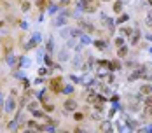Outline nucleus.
<instances>
[{
  "instance_id": "nucleus-49",
  "label": "nucleus",
  "mask_w": 152,
  "mask_h": 133,
  "mask_svg": "<svg viewBox=\"0 0 152 133\" xmlns=\"http://www.w3.org/2000/svg\"><path fill=\"white\" fill-rule=\"evenodd\" d=\"M102 2H110V0H102Z\"/></svg>"
},
{
  "instance_id": "nucleus-5",
  "label": "nucleus",
  "mask_w": 152,
  "mask_h": 133,
  "mask_svg": "<svg viewBox=\"0 0 152 133\" xmlns=\"http://www.w3.org/2000/svg\"><path fill=\"white\" fill-rule=\"evenodd\" d=\"M18 98H14L12 95H9L5 98V104H4V110H5V116H12L16 110H18Z\"/></svg>"
},
{
  "instance_id": "nucleus-33",
  "label": "nucleus",
  "mask_w": 152,
  "mask_h": 133,
  "mask_svg": "<svg viewBox=\"0 0 152 133\" xmlns=\"http://www.w3.org/2000/svg\"><path fill=\"white\" fill-rule=\"evenodd\" d=\"M58 11H60V5H56V4H51V5H49V9H47V12H49L51 16H54Z\"/></svg>"
},
{
  "instance_id": "nucleus-2",
  "label": "nucleus",
  "mask_w": 152,
  "mask_h": 133,
  "mask_svg": "<svg viewBox=\"0 0 152 133\" xmlns=\"http://www.w3.org/2000/svg\"><path fill=\"white\" fill-rule=\"evenodd\" d=\"M47 86H49V91L53 95H61L63 93V86H65V81H63V75H54L47 81Z\"/></svg>"
},
{
  "instance_id": "nucleus-36",
  "label": "nucleus",
  "mask_w": 152,
  "mask_h": 133,
  "mask_svg": "<svg viewBox=\"0 0 152 133\" xmlns=\"http://www.w3.org/2000/svg\"><path fill=\"white\" fill-rule=\"evenodd\" d=\"M126 44V40H124V37H115V40H114V46H115V47H121V46H124Z\"/></svg>"
},
{
  "instance_id": "nucleus-37",
  "label": "nucleus",
  "mask_w": 152,
  "mask_h": 133,
  "mask_svg": "<svg viewBox=\"0 0 152 133\" xmlns=\"http://www.w3.org/2000/svg\"><path fill=\"white\" fill-rule=\"evenodd\" d=\"M124 67H126V68H129V70H135V68H137L138 65L135 63V61H133V60H128V61L124 63Z\"/></svg>"
},
{
  "instance_id": "nucleus-48",
  "label": "nucleus",
  "mask_w": 152,
  "mask_h": 133,
  "mask_svg": "<svg viewBox=\"0 0 152 133\" xmlns=\"http://www.w3.org/2000/svg\"><path fill=\"white\" fill-rule=\"evenodd\" d=\"M149 51H151V54H152V47H149Z\"/></svg>"
},
{
  "instance_id": "nucleus-34",
  "label": "nucleus",
  "mask_w": 152,
  "mask_h": 133,
  "mask_svg": "<svg viewBox=\"0 0 152 133\" xmlns=\"http://www.w3.org/2000/svg\"><path fill=\"white\" fill-rule=\"evenodd\" d=\"M105 81H107V84H114V82H115V75H114V72H112V70L107 74Z\"/></svg>"
},
{
  "instance_id": "nucleus-38",
  "label": "nucleus",
  "mask_w": 152,
  "mask_h": 133,
  "mask_svg": "<svg viewBox=\"0 0 152 133\" xmlns=\"http://www.w3.org/2000/svg\"><path fill=\"white\" fill-rule=\"evenodd\" d=\"M66 51H68V47H65L63 51H60V61H66L68 60V53Z\"/></svg>"
},
{
  "instance_id": "nucleus-26",
  "label": "nucleus",
  "mask_w": 152,
  "mask_h": 133,
  "mask_svg": "<svg viewBox=\"0 0 152 133\" xmlns=\"http://www.w3.org/2000/svg\"><path fill=\"white\" fill-rule=\"evenodd\" d=\"M84 119H86V116H84V112H80V110L77 109L75 112H74V121H75V123H82Z\"/></svg>"
},
{
  "instance_id": "nucleus-31",
  "label": "nucleus",
  "mask_w": 152,
  "mask_h": 133,
  "mask_svg": "<svg viewBox=\"0 0 152 133\" xmlns=\"http://www.w3.org/2000/svg\"><path fill=\"white\" fill-rule=\"evenodd\" d=\"M30 9H31L30 2H28V0H21V11H23V12H28Z\"/></svg>"
},
{
  "instance_id": "nucleus-9",
  "label": "nucleus",
  "mask_w": 152,
  "mask_h": 133,
  "mask_svg": "<svg viewBox=\"0 0 152 133\" xmlns=\"http://www.w3.org/2000/svg\"><path fill=\"white\" fill-rule=\"evenodd\" d=\"M51 4H53L51 0H35V7H37V9H39V12H42V14L49 9V5H51Z\"/></svg>"
},
{
  "instance_id": "nucleus-20",
  "label": "nucleus",
  "mask_w": 152,
  "mask_h": 133,
  "mask_svg": "<svg viewBox=\"0 0 152 133\" xmlns=\"http://www.w3.org/2000/svg\"><path fill=\"white\" fill-rule=\"evenodd\" d=\"M140 93H142L143 96L151 95V93H152V84H151V82H145V84H142V86H140Z\"/></svg>"
},
{
  "instance_id": "nucleus-10",
  "label": "nucleus",
  "mask_w": 152,
  "mask_h": 133,
  "mask_svg": "<svg viewBox=\"0 0 152 133\" xmlns=\"http://www.w3.org/2000/svg\"><path fill=\"white\" fill-rule=\"evenodd\" d=\"M140 40H142V33H140V30L135 28V32L129 35V46H138L140 44Z\"/></svg>"
},
{
  "instance_id": "nucleus-30",
  "label": "nucleus",
  "mask_w": 152,
  "mask_h": 133,
  "mask_svg": "<svg viewBox=\"0 0 152 133\" xmlns=\"http://www.w3.org/2000/svg\"><path fill=\"white\" fill-rule=\"evenodd\" d=\"M44 63H46L49 68H53V67H54V60H53V56H51L49 53H47L46 56H44Z\"/></svg>"
},
{
  "instance_id": "nucleus-4",
  "label": "nucleus",
  "mask_w": 152,
  "mask_h": 133,
  "mask_svg": "<svg viewBox=\"0 0 152 133\" xmlns=\"http://www.w3.org/2000/svg\"><path fill=\"white\" fill-rule=\"evenodd\" d=\"M0 46L4 49V56L11 54L12 49H14V40H12V35H0Z\"/></svg>"
},
{
  "instance_id": "nucleus-23",
  "label": "nucleus",
  "mask_w": 152,
  "mask_h": 133,
  "mask_svg": "<svg viewBox=\"0 0 152 133\" xmlns=\"http://www.w3.org/2000/svg\"><path fill=\"white\" fill-rule=\"evenodd\" d=\"M63 93H65V95H74V93H75V86H74V82H72V84H66V82H65V86H63Z\"/></svg>"
},
{
  "instance_id": "nucleus-19",
  "label": "nucleus",
  "mask_w": 152,
  "mask_h": 133,
  "mask_svg": "<svg viewBox=\"0 0 152 133\" xmlns=\"http://www.w3.org/2000/svg\"><path fill=\"white\" fill-rule=\"evenodd\" d=\"M133 32H135V28H131V26H126V25H124V26H121V28H119V35H122V37H128V39H129V35H131Z\"/></svg>"
},
{
  "instance_id": "nucleus-27",
  "label": "nucleus",
  "mask_w": 152,
  "mask_h": 133,
  "mask_svg": "<svg viewBox=\"0 0 152 133\" xmlns=\"http://www.w3.org/2000/svg\"><path fill=\"white\" fill-rule=\"evenodd\" d=\"M128 19H129V16L124 14V12H121V14H119V18L115 19V25H124V23H126Z\"/></svg>"
},
{
  "instance_id": "nucleus-24",
  "label": "nucleus",
  "mask_w": 152,
  "mask_h": 133,
  "mask_svg": "<svg viewBox=\"0 0 152 133\" xmlns=\"http://www.w3.org/2000/svg\"><path fill=\"white\" fill-rule=\"evenodd\" d=\"M18 126H19V121L18 119H11L9 123H7V130H12V132H18Z\"/></svg>"
},
{
  "instance_id": "nucleus-14",
  "label": "nucleus",
  "mask_w": 152,
  "mask_h": 133,
  "mask_svg": "<svg viewBox=\"0 0 152 133\" xmlns=\"http://www.w3.org/2000/svg\"><path fill=\"white\" fill-rule=\"evenodd\" d=\"M49 95H53V93L49 91V88H47V89H40V91H37V98L40 100V104H44V102H47V100H49Z\"/></svg>"
},
{
  "instance_id": "nucleus-13",
  "label": "nucleus",
  "mask_w": 152,
  "mask_h": 133,
  "mask_svg": "<svg viewBox=\"0 0 152 133\" xmlns=\"http://www.w3.org/2000/svg\"><path fill=\"white\" fill-rule=\"evenodd\" d=\"M98 128H100V132H105V133H107V132H112V130H114V124L110 123V119H105V121L102 119Z\"/></svg>"
},
{
  "instance_id": "nucleus-32",
  "label": "nucleus",
  "mask_w": 152,
  "mask_h": 133,
  "mask_svg": "<svg viewBox=\"0 0 152 133\" xmlns=\"http://www.w3.org/2000/svg\"><path fill=\"white\" fill-rule=\"evenodd\" d=\"M46 51L49 53V54H53V53H54V40H53V39H49V40H47Z\"/></svg>"
},
{
  "instance_id": "nucleus-35",
  "label": "nucleus",
  "mask_w": 152,
  "mask_h": 133,
  "mask_svg": "<svg viewBox=\"0 0 152 133\" xmlns=\"http://www.w3.org/2000/svg\"><path fill=\"white\" fill-rule=\"evenodd\" d=\"M61 37L63 39H70L72 37V28H63L61 30Z\"/></svg>"
},
{
  "instance_id": "nucleus-1",
  "label": "nucleus",
  "mask_w": 152,
  "mask_h": 133,
  "mask_svg": "<svg viewBox=\"0 0 152 133\" xmlns=\"http://www.w3.org/2000/svg\"><path fill=\"white\" fill-rule=\"evenodd\" d=\"M102 0H77V9L82 11L84 14H93L100 9Z\"/></svg>"
},
{
  "instance_id": "nucleus-8",
  "label": "nucleus",
  "mask_w": 152,
  "mask_h": 133,
  "mask_svg": "<svg viewBox=\"0 0 152 133\" xmlns=\"http://www.w3.org/2000/svg\"><path fill=\"white\" fill-rule=\"evenodd\" d=\"M5 63H7V67H11L12 70L14 68H19V56H16V54H7L5 56Z\"/></svg>"
},
{
  "instance_id": "nucleus-47",
  "label": "nucleus",
  "mask_w": 152,
  "mask_h": 133,
  "mask_svg": "<svg viewBox=\"0 0 152 133\" xmlns=\"http://www.w3.org/2000/svg\"><path fill=\"white\" fill-rule=\"evenodd\" d=\"M4 26H5V21H2V19H0V28H4Z\"/></svg>"
},
{
  "instance_id": "nucleus-25",
  "label": "nucleus",
  "mask_w": 152,
  "mask_h": 133,
  "mask_svg": "<svg viewBox=\"0 0 152 133\" xmlns=\"http://www.w3.org/2000/svg\"><path fill=\"white\" fill-rule=\"evenodd\" d=\"M51 72H53V70H51V68H49V67L46 65V67H40L37 74L40 75V77H47V75H51Z\"/></svg>"
},
{
  "instance_id": "nucleus-16",
  "label": "nucleus",
  "mask_w": 152,
  "mask_h": 133,
  "mask_svg": "<svg viewBox=\"0 0 152 133\" xmlns=\"http://www.w3.org/2000/svg\"><path fill=\"white\" fill-rule=\"evenodd\" d=\"M11 75H12V79H18V81H21V79H25L26 77V74H25V70L19 67V68H14L12 72H11Z\"/></svg>"
},
{
  "instance_id": "nucleus-17",
  "label": "nucleus",
  "mask_w": 152,
  "mask_h": 133,
  "mask_svg": "<svg viewBox=\"0 0 152 133\" xmlns=\"http://www.w3.org/2000/svg\"><path fill=\"white\" fill-rule=\"evenodd\" d=\"M129 54V47H128V44H124V46H121V47H117V58H126Z\"/></svg>"
},
{
  "instance_id": "nucleus-6",
  "label": "nucleus",
  "mask_w": 152,
  "mask_h": 133,
  "mask_svg": "<svg viewBox=\"0 0 152 133\" xmlns=\"http://www.w3.org/2000/svg\"><path fill=\"white\" fill-rule=\"evenodd\" d=\"M77 26L80 28V32H82V33H88V35H93V33L96 32L94 25H93L89 19H84V18H80V19L77 21Z\"/></svg>"
},
{
  "instance_id": "nucleus-18",
  "label": "nucleus",
  "mask_w": 152,
  "mask_h": 133,
  "mask_svg": "<svg viewBox=\"0 0 152 133\" xmlns=\"http://www.w3.org/2000/svg\"><path fill=\"white\" fill-rule=\"evenodd\" d=\"M26 130H33V132H40V123H37L35 119L26 121Z\"/></svg>"
},
{
  "instance_id": "nucleus-21",
  "label": "nucleus",
  "mask_w": 152,
  "mask_h": 133,
  "mask_svg": "<svg viewBox=\"0 0 152 133\" xmlns=\"http://www.w3.org/2000/svg\"><path fill=\"white\" fill-rule=\"evenodd\" d=\"M122 7H124V2H122V0H115V2H114V5H112V11H114L115 14H121Z\"/></svg>"
},
{
  "instance_id": "nucleus-28",
  "label": "nucleus",
  "mask_w": 152,
  "mask_h": 133,
  "mask_svg": "<svg viewBox=\"0 0 152 133\" xmlns=\"http://www.w3.org/2000/svg\"><path fill=\"white\" fill-rule=\"evenodd\" d=\"M30 58H26V56H19V67L21 68H25V67H30Z\"/></svg>"
},
{
  "instance_id": "nucleus-45",
  "label": "nucleus",
  "mask_w": 152,
  "mask_h": 133,
  "mask_svg": "<svg viewBox=\"0 0 152 133\" xmlns=\"http://www.w3.org/2000/svg\"><path fill=\"white\" fill-rule=\"evenodd\" d=\"M68 77H70V81H72V82H74V84H77V82H80V79H79V77H77V75H68Z\"/></svg>"
},
{
  "instance_id": "nucleus-39",
  "label": "nucleus",
  "mask_w": 152,
  "mask_h": 133,
  "mask_svg": "<svg viewBox=\"0 0 152 133\" xmlns=\"http://www.w3.org/2000/svg\"><path fill=\"white\" fill-rule=\"evenodd\" d=\"M21 86H23V89H26V88H30V86H31V82H30V79H28V77H25V79H21Z\"/></svg>"
},
{
  "instance_id": "nucleus-7",
  "label": "nucleus",
  "mask_w": 152,
  "mask_h": 133,
  "mask_svg": "<svg viewBox=\"0 0 152 133\" xmlns=\"http://www.w3.org/2000/svg\"><path fill=\"white\" fill-rule=\"evenodd\" d=\"M63 109H65V112H75L77 109H79V104H77L74 98H66L65 102H63Z\"/></svg>"
},
{
  "instance_id": "nucleus-11",
  "label": "nucleus",
  "mask_w": 152,
  "mask_h": 133,
  "mask_svg": "<svg viewBox=\"0 0 152 133\" xmlns=\"http://www.w3.org/2000/svg\"><path fill=\"white\" fill-rule=\"evenodd\" d=\"M122 68V63H121V58H115V60H108V70L112 72H117Z\"/></svg>"
},
{
  "instance_id": "nucleus-46",
  "label": "nucleus",
  "mask_w": 152,
  "mask_h": 133,
  "mask_svg": "<svg viewBox=\"0 0 152 133\" xmlns=\"http://www.w3.org/2000/svg\"><path fill=\"white\" fill-rule=\"evenodd\" d=\"M11 95H12V96H14V98H19V89L12 88V89H11Z\"/></svg>"
},
{
  "instance_id": "nucleus-42",
  "label": "nucleus",
  "mask_w": 152,
  "mask_h": 133,
  "mask_svg": "<svg viewBox=\"0 0 152 133\" xmlns=\"http://www.w3.org/2000/svg\"><path fill=\"white\" fill-rule=\"evenodd\" d=\"M143 105H152V93H151V95H147V96L143 98Z\"/></svg>"
},
{
  "instance_id": "nucleus-41",
  "label": "nucleus",
  "mask_w": 152,
  "mask_h": 133,
  "mask_svg": "<svg viewBox=\"0 0 152 133\" xmlns=\"http://www.w3.org/2000/svg\"><path fill=\"white\" fill-rule=\"evenodd\" d=\"M18 26H19L21 30H28L30 28V25H28L26 21H23V19H19V25H18Z\"/></svg>"
},
{
  "instance_id": "nucleus-15",
  "label": "nucleus",
  "mask_w": 152,
  "mask_h": 133,
  "mask_svg": "<svg viewBox=\"0 0 152 133\" xmlns=\"http://www.w3.org/2000/svg\"><path fill=\"white\" fill-rule=\"evenodd\" d=\"M42 107V104H40V100L37 98V100H30L28 104H26V110L28 112H33V110H37V109H40Z\"/></svg>"
},
{
  "instance_id": "nucleus-3",
  "label": "nucleus",
  "mask_w": 152,
  "mask_h": 133,
  "mask_svg": "<svg viewBox=\"0 0 152 133\" xmlns=\"http://www.w3.org/2000/svg\"><path fill=\"white\" fill-rule=\"evenodd\" d=\"M42 42V35L39 33V32H35V33H31V37L23 44V49H25V53H28V51H33V49H37L39 44Z\"/></svg>"
},
{
  "instance_id": "nucleus-43",
  "label": "nucleus",
  "mask_w": 152,
  "mask_h": 133,
  "mask_svg": "<svg viewBox=\"0 0 152 133\" xmlns=\"http://www.w3.org/2000/svg\"><path fill=\"white\" fill-rule=\"evenodd\" d=\"M4 104H5V96H4V91L0 89V109H4Z\"/></svg>"
},
{
  "instance_id": "nucleus-29",
  "label": "nucleus",
  "mask_w": 152,
  "mask_h": 133,
  "mask_svg": "<svg viewBox=\"0 0 152 133\" xmlns=\"http://www.w3.org/2000/svg\"><path fill=\"white\" fill-rule=\"evenodd\" d=\"M79 40H80V44H82V46H88V44H91V39L88 37V33H80V37H79Z\"/></svg>"
},
{
  "instance_id": "nucleus-12",
  "label": "nucleus",
  "mask_w": 152,
  "mask_h": 133,
  "mask_svg": "<svg viewBox=\"0 0 152 133\" xmlns=\"http://www.w3.org/2000/svg\"><path fill=\"white\" fill-rule=\"evenodd\" d=\"M93 46L96 47V51H107L108 42H107V39H96V40H93Z\"/></svg>"
},
{
  "instance_id": "nucleus-22",
  "label": "nucleus",
  "mask_w": 152,
  "mask_h": 133,
  "mask_svg": "<svg viewBox=\"0 0 152 133\" xmlns=\"http://www.w3.org/2000/svg\"><path fill=\"white\" fill-rule=\"evenodd\" d=\"M42 109L46 110L47 114H51V112H54V109H56V105L53 104L51 100H47V102H44V104H42Z\"/></svg>"
},
{
  "instance_id": "nucleus-40",
  "label": "nucleus",
  "mask_w": 152,
  "mask_h": 133,
  "mask_svg": "<svg viewBox=\"0 0 152 133\" xmlns=\"http://www.w3.org/2000/svg\"><path fill=\"white\" fill-rule=\"evenodd\" d=\"M44 82H46V77H40V75L33 81V84H35V86H40V84H44Z\"/></svg>"
},
{
  "instance_id": "nucleus-44",
  "label": "nucleus",
  "mask_w": 152,
  "mask_h": 133,
  "mask_svg": "<svg viewBox=\"0 0 152 133\" xmlns=\"http://www.w3.org/2000/svg\"><path fill=\"white\" fill-rule=\"evenodd\" d=\"M145 23H147L149 26H152V12H149V14H147V18H145Z\"/></svg>"
}]
</instances>
